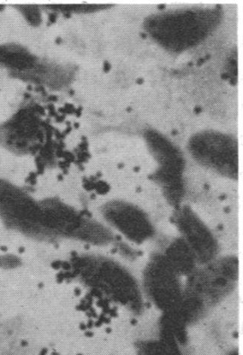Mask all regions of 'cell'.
<instances>
[{
    "label": "cell",
    "instance_id": "7a4b0ae2",
    "mask_svg": "<svg viewBox=\"0 0 243 355\" xmlns=\"http://www.w3.org/2000/svg\"><path fill=\"white\" fill-rule=\"evenodd\" d=\"M45 139L40 112L34 105L21 107L0 125V145L17 155L38 152Z\"/></svg>",
    "mask_w": 243,
    "mask_h": 355
},
{
    "label": "cell",
    "instance_id": "3957f363",
    "mask_svg": "<svg viewBox=\"0 0 243 355\" xmlns=\"http://www.w3.org/2000/svg\"><path fill=\"white\" fill-rule=\"evenodd\" d=\"M106 219L125 236L141 241L149 236V223L141 211L125 202H112L104 209Z\"/></svg>",
    "mask_w": 243,
    "mask_h": 355
},
{
    "label": "cell",
    "instance_id": "6da1fadb",
    "mask_svg": "<svg viewBox=\"0 0 243 355\" xmlns=\"http://www.w3.org/2000/svg\"><path fill=\"white\" fill-rule=\"evenodd\" d=\"M41 199L24 187L0 177V222L17 235L41 241Z\"/></svg>",
    "mask_w": 243,
    "mask_h": 355
},
{
    "label": "cell",
    "instance_id": "277c9868",
    "mask_svg": "<svg viewBox=\"0 0 243 355\" xmlns=\"http://www.w3.org/2000/svg\"><path fill=\"white\" fill-rule=\"evenodd\" d=\"M39 60L31 51L16 43L0 45V67L11 71L12 75L33 70Z\"/></svg>",
    "mask_w": 243,
    "mask_h": 355
},
{
    "label": "cell",
    "instance_id": "5b68a950",
    "mask_svg": "<svg viewBox=\"0 0 243 355\" xmlns=\"http://www.w3.org/2000/svg\"><path fill=\"white\" fill-rule=\"evenodd\" d=\"M24 19L33 26H37L42 22V14L39 7L31 5H21L15 6Z\"/></svg>",
    "mask_w": 243,
    "mask_h": 355
}]
</instances>
